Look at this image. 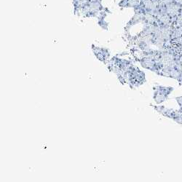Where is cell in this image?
<instances>
[{
  "label": "cell",
  "mask_w": 182,
  "mask_h": 182,
  "mask_svg": "<svg viewBox=\"0 0 182 182\" xmlns=\"http://www.w3.org/2000/svg\"><path fill=\"white\" fill-rule=\"evenodd\" d=\"M90 2H95V1H98V2H101V0H89Z\"/></svg>",
  "instance_id": "obj_1"
}]
</instances>
